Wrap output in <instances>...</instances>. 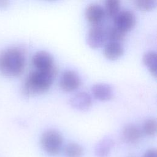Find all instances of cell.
<instances>
[{
	"instance_id": "cell-21",
	"label": "cell",
	"mask_w": 157,
	"mask_h": 157,
	"mask_svg": "<svg viewBox=\"0 0 157 157\" xmlns=\"http://www.w3.org/2000/svg\"><path fill=\"white\" fill-rule=\"evenodd\" d=\"M9 2L7 1H0V7L3 8L7 6Z\"/></svg>"
},
{
	"instance_id": "cell-22",
	"label": "cell",
	"mask_w": 157,
	"mask_h": 157,
	"mask_svg": "<svg viewBox=\"0 0 157 157\" xmlns=\"http://www.w3.org/2000/svg\"><path fill=\"white\" fill-rule=\"evenodd\" d=\"M128 157H137V156H134V155H130V156H129Z\"/></svg>"
},
{
	"instance_id": "cell-15",
	"label": "cell",
	"mask_w": 157,
	"mask_h": 157,
	"mask_svg": "<svg viewBox=\"0 0 157 157\" xmlns=\"http://www.w3.org/2000/svg\"><path fill=\"white\" fill-rule=\"evenodd\" d=\"M126 33V32L113 25L106 29L107 39L109 40V42L121 43V42L125 39Z\"/></svg>"
},
{
	"instance_id": "cell-6",
	"label": "cell",
	"mask_w": 157,
	"mask_h": 157,
	"mask_svg": "<svg viewBox=\"0 0 157 157\" xmlns=\"http://www.w3.org/2000/svg\"><path fill=\"white\" fill-rule=\"evenodd\" d=\"M59 83L62 90L66 92H71L78 88L81 85V79L75 71L66 70L62 73Z\"/></svg>"
},
{
	"instance_id": "cell-10",
	"label": "cell",
	"mask_w": 157,
	"mask_h": 157,
	"mask_svg": "<svg viewBox=\"0 0 157 157\" xmlns=\"http://www.w3.org/2000/svg\"><path fill=\"white\" fill-rule=\"evenodd\" d=\"M91 91L94 98L101 101H106L111 99L113 95V91L110 85L104 83H98L93 85Z\"/></svg>"
},
{
	"instance_id": "cell-8",
	"label": "cell",
	"mask_w": 157,
	"mask_h": 157,
	"mask_svg": "<svg viewBox=\"0 0 157 157\" xmlns=\"http://www.w3.org/2000/svg\"><path fill=\"white\" fill-rule=\"evenodd\" d=\"M32 64L36 69L40 71L49 70L55 67L52 56L44 50L38 51L33 55Z\"/></svg>"
},
{
	"instance_id": "cell-17",
	"label": "cell",
	"mask_w": 157,
	"mask_h": 157,
	"mask_svg": "<svg viewBox=\"0 0 157 157\" xmlns=\"http://www.w3.org/2000/svg\"><path fill=\"white\" fill-rule=\"evenodd\" d=\"M120 2L117 0H107L105 2L104 11L110 18H114L120 11Z\"/></svg>"
},
{
	"instance_id": "cell-4",
	"label": "cell",
	"mask_w": 157,
	"mask_h": 157,
	"mask_svg": "<svg viewBox=\"0 0 157 157\" xmlns=\"http://www.w3.org/2000/svg\"><path fill=\"white\" fill-rule=\"evenodd\" d=\"M107 40L106 29L101 25L91 26L86 34V42L91 48L101 47Z\"/></svg>"
},
{
	"instance_id": "cell-13",
	"label": "cell",
	"mask_w": 157,
	"mask_h": 157,
	"mask_svg": "<svg viewBox=\"0 0 157 157\" xmlns=\"http://www.w3.org/2000/svg\"><path fill=\"white\" fill-rule=\"evenodd\" d=\"M113 146L114 141L111 137H104L95 147V156L96 157H108Z\"/></svg>"
},
{
	"instance_id": "cell-20",
	"label": "cell",
	"mask_w": 157,
	"mask_h": 157,
	"mask_svg": "<svg viewBox=\"0 0 157 157\" xmlns=\"http://www.w3.org/2000/svg\"><path fill=\"white\" fill-rule=\"evenodd\" d=\"M143 157H157V151L154 148L149 149L145 152Z\"/></svg>"
},
{
	"instance_id": "cell-12",
	"label": "cell",
	"mask_w": 157,
	"mask_h": 157,
	"mask_svg": "<svg viewBox=\"0 0 157 157\" xmlns=\"http://www.w3.org/2000/svg\"><path fill=\"white\" fill-rule=\"evenodd\" d=\"M124 53V48L120 42H109L104 47V55L109 60H116Z\"/></svg>"
},
{
	"instance_id": "cell-3",
	"label": "cell",
	"mask_w": 157,
	"mask_h": 157,
	"mask_svg": "<svg viewBox=\"0 0 157 157\" xmlns=\"http://www.w3.org/2000/svg\"><path fill=\"white\" fill-rule=\"evenodd\" d=\"M63 144L61 134L55 129L45 131L40 137V145L48 155H56L60 153Z\"/></svg>"
},
{
	"instance_id": "cell-5",
	"label": "cell",
	"mask_w": 157,
	"mask_h": 157,
	"mask_svg": "<svg viewBox=\"0 0 157 157\" xmlns=\"http://www.w3.org/2000/svg\"><path fill=\"white\" fill-rule=\"evenodd\" d=\"M114 26L124 32L131 30L136 23L135 14L129 10L120 11L113 18Z\"/></svg>"
},
{
	"instance_id": "cell-11",
	"label": "cell",
	"mask_w": 157,
	"mask_h": 157,
	"mask_svg": "<svg viewBox=\"0 0 157 157\" xmlns=\"http://www.w3.org/2000/svg\"><path fill=\"white\" fill-rule=\"evenodd\" d=\"M142 136V130L134 124H127L124 127L122 131L123 140L129 144H137L140 140Z\"/></svg>"
},
{
	"instance_id": "cell-7",
	"label": "cell",
	"mask_w": 157,
	"mask_h": 157,
	"mask_svg": "<svg viewBox=\"0 0 157 157\" xmlns=\"http://www.w3.org/2000/svg\"><path fill=\"white\" fill-rule=\"evenodd\" d=\"M85 15L86 20L92 26L101 25L105 13L104 7L97 3H91L87 6L85 9Z\"/></svg>"
},
{
	"instance_id": "cell-2",
	"label": "cell",
	"mask_w": 157,
	"mask_h": 157,
	"mask_svg": "<svg viewBox=\"0 0 157 157\" xmlns=\"http://www.w3.org/2000/svg\"><path fill=\"white\" fill-rule=\"evenodd\" d=\"M26 64L24 52L17 47L0 51V72L8 77H16L23 72Z\"/></svg>"
},
{
	"instance_id": "cell-19",
	"label": "cell",
	"mask_w": 157,
	"mask_h": 157,
	"mask_svg": "<svg viewBox=\"0 0 157 157\" xmlns=\"http://www.w3.org/2000/svg\"><path fill=\"white\" fill-rule=\"evenodd\" d=\"M135 6L143 11L153 9L157 5L156 0H136L134 2Z\"/></svg>"
},
{
	"instance_id": "cell-1",
	"label": "cell",
	"mask_w": 157,
	"mask_h": 157,
	"mask_svg": "<svg viewBox=\"0 0 157 157\" xmlns=\"http://www.w3.org/2000/svg\"><path fill=\"white\" fill-rule=\"evenodd\" d=\"M56 67L46 70L31 71L24 80L21 86V93L26 97L42 94L49 90L56 75Z\"/></svg>"
},
{
	"instance_id": "cell-9",
	"label": "cell",
	"mask_w": 157,
	"mask_h": 157,
	"mask_svg": "<svg viewBox=\"0 0 157 157\" xmlns=\"http://www.w3.org/2000/svg\"><path fill=\"white\" fill-rule=\"evenodd\" d=\"M70 105L78 110L85 111L92 105V98L85 91L78 92L72 96L69 101Z\"/></svg>"
},
{
	"instance_id": "cell-16",
	"label": "cell",
	"mask_w": 157,
	"mask_h": 157,
	"mask_svg": "<svg viewBox=\"0 0 157 157\" xmlns=\"http://www.w3.org/2000/svg\"><path fill=\"white\" fill-rule=\"evenodd\" d=\"M66 157H82L83 154V149L78 144L71 142L64 149Z\"/></svg>"
},
{
	"instance_id": "cell-18",
	"label": "cell",
	"mask_w": 157,
	"mask_h": 157,
	"mask_svg": "<svg viewBox=\"0 0 157 157\" xmlns=\"http://www.w3.org/2000/svg\"><path fill=\"white\" fill-rule=\"evenodd\" d=\"M157 123L155 118H149L146 120L142 126V132L148 136H153L156 134Z\"/></svg>"
},
{
	"instance_id": "cell-14",
	"label": "cell",
	"mask_w": 157,
	"mask_h": 157,
	"mask_svg": "<svg viewBox=\"0 0 157 157\" xmlns=\"http://www.w3.org/2000/svg\"><path fill=\"white\" fill-rule=\"evenodd\" d=\"M142 60L144 64L148 69L150 73L156 77L157 66L156 52L153 50H150L145 52L143 55Z\"/></svg>"
}]
</instances>
